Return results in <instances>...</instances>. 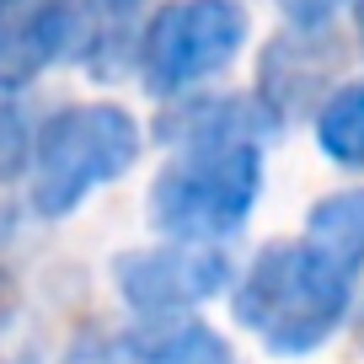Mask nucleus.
Listing matches in <instances>:
<instances>
[{
	"label": "nucleus",
	"instance_id": "nucleus-8",
	"mask_svg": "<svg viewBox=\"0 0 364 364\" xmlns=\"http://www.w3.org/2000/svg\"><path fill=\"white\" fill-rule=\"evenodd\" d=\"M332 65H338V48L321 27H289L262 54V102L279 118L300 113L306 102H316V86Z\"/></svg>",
	"mask_w": 364,
	"mask_h": 364
},
{
	"label": "nucleus",
	"instance_id": "nucleus-10",
	"mask_svg": "<svg viewBox=\"0 0 364 364\" xmlns=\"http://www.w3.org/2000/svg\"><path fill=\"white\" fill-rule=\"evenodd\" d=\"M316 145L338 166L364 171V80H348V86L327 91V102L316 113Z\"/></svg>",
	"mask_w": 364,
	"mask_h": 364
},
{
	"label": "nucleus",
	"instance_id": "nucleus-4",
	"mask_svg": "<svg viewBox=\"0 0 364 364\" xmlns=\"http://www.w3.org/2000/svg\"><path fill=\"white\" fill-rule=\"evenodd\" d=\"M252 16L241 0H171L145 22L134 70L150 97H182L198 80L220 75L247 48Z\"/></svg>",
	"mask_w": 364,
	"mask_h": 364
},
{
	"label": "nucleus",
	"instance_id": "nucleus-2",
	"mask_svg": "<svg viewBox=\"0 0 364 364\" xmlns=\"http://www.w3.org/2000/svg\"><path fill=\"white\" fill-rule=\"evenodd\" d=\"M262 193V145L220 139V145H177V156L150 182V220L166 241H215L247 225Z\"/></svg>",
	"mask_w": 364,
	"mask_h": 364
},
{
	"label": "nucleus",
	"instance_id": "nucleus-12",
	"mask_svg": "<svg viewBox=\"0 0 364 364\" xmlns=\"http://www.w3.org/2000/svg\"><path fill=\"white\" fill-rule=\"evenodd\" d=\"M65 6L80 27V54H86V48H118L124 43L129 22H134V11L145 0H65Z\"/></svg>",
	"mask_w": 364,
	"mask_h": 364
},
{
	"label": "nucleus",
	"instance_id": "nucleus-15",
	"mask_svg": "<svg viewBox=\"0 0 364 364\" xmlns=\"http://www.w3.org/2000/svg\"><path fill=\"white\" fill-rule=\"evenodd\" d=\"M279 6V16H284L289 27H327L332 11L338 6H353V0H273Z\"/></svg>",
	"mask_w": 364,
	"mask_h": 364
},
{
	"label": "nucleus",
	"instance_id": "nucleus-13",
	"mask_svg": "<svg viewBox=\"0 0 364 364\" xmlns=\"http://www.w3.org/2000/svg\"><path fill=\"white\" fill-rule=\"evenodd\" d=\"M59 364H139V353L129 338H118L107 327H80L70 338V348L59 353Z\"/></svg>",
	"mask_w": 364,
	"mask_h": 364
},
{
	"label": "nucleus",
	"instance_id": "nucleus-11",
	"mask_svg": "<svg viewBox=\"0 0 364 364\" xmlns=\"http://www.w3.org/2000/svg\"><path fill=\"white\" fill-rule=\"evenodd\" d=\"M139 364H236V348L204 321H177L171 332L139 348Z\"/></svg>",
	"mask_w": 364,
	"mask_h": 364
},
{
	"label": "nucleus",
	"instance_id": "nucleus-16",
	"mask_svg": "<svg viewBox=\"0 0 364 364\" xmlns=\"http://www.w3.org/2000/svg\"><path fill=\"white\" fill-rule=\"evenodd\" d=\"M16 306H22V284H16L11 273L0 268V332H6V327L16 321Z\"/></svg>",
	"mask_w": 364,
	"mask_h": 364
},
{
	"label": "nucleus",
	"instance_id": "nucleus-1",
	"mask_svg": "<svg viewBox=\"0 0 364 364\" xmlns=\"http://www.w3.org/2000/svg\"><path fill=\"white\" fill-rule=\"evenodd\" d=\"M353 306V273H343L327 252L306 236L273 241L247 262L230 311L236 321L273 353V359H306L343 327Z\"/></svg>",
	"mask_w": 364,
	"mask_h": 364
},
{
	"label": "nucleus",
	"instance_id": "nucleus-3",
	"mask_svg": "<svg viewBox=\"0 0 364 364\" xmlns=\"http://www.w3.org/2000/svg\"><path fill=\"white\" fill-rule=\"evenodd\" d=\"M145 150V129L118 102H75L33 129V209L65 220L86 193L118 182Z\"/></svg>",
	"mask_w": 364,
	"mask_h": 364
},
{
	"label": "nucleus",
	"instance_id": "nucleus-17",
	"mask_svg": "<svg viewBox=\"0 0 364 364\" xmlns=\"http://www.w3.org/2000/svg\"><path fill=\"white\" fill-rule=\"evenodd\" d=\"M353 38H359V48H364V0H353Z\"/></svg>",
	"mask_w": 364,
	"mask_h": 364
},
{
	"label": "nucleus",
	"instance_id": "nucleus-6",
	"mask_svg": "<svg viewBox=\"0 0 364 364\" xmlns=\"http://www.w3.org/2000/svg\"><path fill=\"white\" fill-rule=\"evenodd\" d=\"M70 54H80V27L65 0H0V91L33 86Z\"/></svg>",
	"mask_w": 364,
	"mask_h": 364
},
{
	"label": "nucleus",
	"instance_id": "nucleus-5",
	"mask_svg": "<svg viewBox=\"0 0 364 364\" xmlns=\"http://www.w3.org/2000/svg\"><path fill=\"white\" fill-rule=\"evenodd\" d=\"M113 284L145 327H161L230 289V262L204 241H166L150 252H124L113 262Z\"/></svg>",
	"mask_w": 364,
	"mask_h": 364
},
{
	"label": "nucleus",
	"instance_id": "nucleus-7",
	"mask_svg": "<svg viewBox=\"0 0 364 364\" xmlns=\"http://www.w3.org/2000/svg\"><path fill=\"white\" fill-rule=\"evenodd\" d=\"M156 129L171 145H220V139L262 145L268 134L284 129V118L262 97H193V91H182V102H171Z\"/></svg>",
	"mask_w": 364,
	"mask_h": 364
},
{
	"label": "nucleus",
	"instance_id": "nucleus-14",
	"mask_svg": "<svg viewBox=\"0 0 364 364\" xmlns=\"http://www.w3.org/2000/svg\"><path fill=\"white\" fill-rule=\"evenodd\" d=\"M27 150H33V139H27L22 113H16V107H0V177H11Z\"/></svg>",
	"mask_w": 364,
	"mask_h": 364
},
{
	"label": "nucleus",
	"instance_id": "nucleus-9",
	"mask_svg": "<svg viewBox=\"0 0 364 364\" xmlns=\"http://www.w3.org/2000/svg\"><path fill=\"white\" fill-rule=\"evenodd\" d=\"M306 241L316 252H327L343 273H359L364 268V188L321 193L306 209Z\"/></svg>",
	"mask_w": 364,
	"mask_h": 364
}]
</instances>
